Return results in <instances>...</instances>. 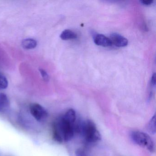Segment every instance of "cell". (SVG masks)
I'll return each instance as SVG.
<instances>
[{"instance_id": "cell-6", "label": "cell", "mask_w": 156, "mask_h": 156, "mask_svg": "<svg viewBox=\"0 0 156 156\" xmlns=\"http://www.w3.org/2000/svg\"><path fill=\"white\" fill-rule=\"evenodd\" d=\"M94 41L96 44L103 47H110L113 45L110 39L103 34L97 35Z\"/></svg>"}, {"instance_id": "cell-10", "label": "cell", "mask_w": 156, "mask_h": 156, "mask_svg": "<svg viewBox=\"0 0 156 156\" xmlns=\"http://www.w3.org/2000/svg\"><path fill=\"white\" fill-rule=\"evenodd\" d=\"M147 129L151 133L154 134L156 132L155 115L153 116L147 125Z\"/></svg>"}, {"instance_id": "cell-12", "label": "cell", "mask_w": 156, "mask_h": 156, "mask_svg": "<svg viewBox=\"0 0 156 156\" xmlns=\"http://www.w3.org/2000/svg\"><path fill=\"white\" fill-rule=\"evenodd\" d=\"M40 72L41 73V75L43 79L45 82H48L49 81L50 79V77H49V75L47 73V72L42 69H40Z\"/></svg>"}, {"instance_id": "cell-8", "label": "cell", "mask_w": 156, "mask_h": 156, "mask_svg": "<svg viewBox=\"0 0 156 156\" xmlns=\"http://www.w3.org/2000/svg\"><path fill=\"white\" fill-rule=\"evenodd\" d=\"M23 47L27 50L34 49L37 46V42L33 39H27L23 41L22 42Z\"/></svg>"}, {"instance_id": "cell-4", "label": "cell", "mask_w": 156, "mask_h": 156, "mask_svg": "<svg viewBox=\"0 0 156 156\" xmlns=\"http://www.w3.org/2000/svg\"><path fill=\"white\" fill-rule=\"evenodd\" d=\"M30 111L32 115L39 122L44 121L48 116V113L46 109L37 103H33L30 105Z\"/></svg>"}, {"instance_id": "cell-1", "label": "cell", "mask_w": 156, "mask_h": 156, "mask_svg": "<svg viewBox=\"0 0 156 156\" xmlns=\"http://www.w3.org/2000/svg\"><path fill=\"white\" fill-rule=\"evenodd\" d=\"M76 113L69 109L54 123L53 136L58 142L68 141L72 139L75 131Z\"/></svg>"}, {"instance_id": "cell-2", "label": "cell", "mask_w": 156, "mask_h": 156, "mask_svg": "<svg viewBox=\"0 0 156 156\" xmlns=\"http://www.w3.org/2000/svg\"><path fill=\"white\" fill-rule=\"evenodd\" d=\"M76 130L81 134L88 143H95L101 139V135L95 124L90 120H85L75 126Z\"/></svg>"}, {"instance_id": "cell-9", "label": "cell", "mask_w": 156, "mask_h": 156, "mask_svg": "<svg viewBox=\"0 0 156 156\" xmlns=\"http://www.w3.org/2000/svg\"><path fill=\"white\" fill-rule=\"evenodd\" d=\"M61 39L63 40H73L77 38V35L75 33L69 30H65L60 35Z\"/></svg>"}, {"instance_id": "cell-5", "label": "cell", "mask_w": 156, "mask_h": 156, "mask_svg": "<svg viewBox=\"0 0 156 156\" xmlns=\"http://www.w3.org/2000/svg\"><path fill=\"white\" fill-rule=\"evenodd\" d=\"M109 39L112 42V44L119 47H125L127 45L128 41L123 36L116 33L112 34Z\"/></svg>"}, {"instance_id": "cell-14", "label": "cell", "mask_w": 156, "mask_h": 156, "mask_svg": "<svg viewBox=\"0 0 156 156\" xmlns=\"http://www.w3.org/2000/svg\"><path fill=\"white\" fill-rule=\"evenodd\" d=\"M151 83L152 85H155L156 83V74L155 73L153 74L151 77Z\"/></svg>"}, {"instance_id": "cell-15", "label": "cell", "mask_w": 156, "mask_h": 156, "mask_svg": "<svg viewBox=\"0 0 156 156\" xmlns=\"http://www.w3.org/2000/svg\"><path fill=\"white\" fill-rule=\"evenodd\" d=\"M76 156H85L84 153H83V151H81L80 150L76 152Z\"/></svg>"}, {"instance_id": "cell-3", "label": "cell", "mask_w": 156, "mask_h": 156, "mask_svg": "<svg viewBox=\"0 0 156 156\" xmlns=\"http://www.w3.org/2000/svg\"><path fill=\"white\" fill-rule=\"evenodd\" d=\"M130 136L131 139L137 145L145 148L150 152L154 151V142L148 134L141 131H134L131 132Z\"/></svg>"}, {"instance_id": "cell-7", "label": "cell", "mask_w": 156, "mask_h": 156, "mask_svg": "<svg viewBox=\"0 0 156 156\" xmlns=\"http://www.w3.org/2000/svg\"><path fill=\"white\" fill-rule=\"evenodd\" d=\"M10 106V101L7 95L0 93V111H5Z\"/></svg>"}, {"instance_id": "cell-13", "label": "cell", "mask_w": 156, "mask_h": 156, "mask_svg": "<svg viewBox=\"0 0 156 156\" xmlns=\"http://www.w3.org/2000/svg\"><path fill=\"white\" fill-rule=\"evenodd\" d=\"M141 2L143 5L148 6V5L152 4L153 1L152 0H143V1H141Z\"/></svg>"}, {"instance_id": "cell-11", "label": "cell", "mask_w": 156, "mask_h": 156, "mask_svg": "<svg viewBox=\"0 0 156 156\" xmlns=\"http://www.w3.org/2000/svg\"><path fill=\"white\" fill-rule=\"evenodd\" d=\"M9 85L7 78L2 74L0 73V90L6 89Z\"/></svg>"}]
</instances>
